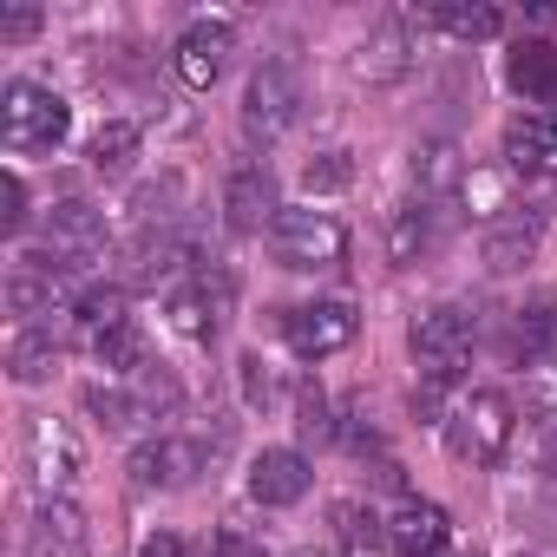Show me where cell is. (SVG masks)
<instances>
[{
    "label": "cell",
    "instance_id": "15",
    "mask_svg": "<svg viewBox=\"0 0 557 557\" xmlns=\"http://www.w3.org/2000/svg\"><path fill=\"white\" fill-rule=\"evenodd\" d=\"M27 557H86V518L66 498H40L27 524Z\"/></svg>",
    "mask_w": 557,
    "mask_h": 557
},
{
    "label": "cell",
    "instance_id": "23",
    "mask_svg": "<svg viewBox=\"0 0 557 557\" xmlns=\"http://www.w3.org/2000/svg\"><path fill=\"white\" fill-rule=\"evenodd\" d=\"M119 329H132V309H125V289H86L73 302V335L86 348H106Z\"/></svg>",
    "mask_w": 557,
    "mask_h": 557
},
{
    "label": "cell",
    "instance_id": "4",
    "mask_svg": "<svg viewBox=\"0 0 557 557\" xmlns=\"http://www.w3.org/2000/svg\"><path fill=\"white\" fill-rule=\"evenodd\" d=\"M99 256H106V216H99L92 203L66 197V203L47 210V249H27L21 262L53 269V275H79V269L99 262Z\"/></svg>",
    "mask_w": 557,
    "mask_h": 557
},
{
    "label": "cell",
    "instance_id": "33",
    "mask_svg": "<svg viewBox=\"0 0 557 557\" xmlns=\"http://www.w3.org/2000/svg\"><path fill=\"white\" fill-rule=\"evenodd\" d=\"M348 177H355V164H348V151H322V158H309V164H302V190H309V197H329V190H348Z\"/></svg>",
    "mask_w": 557,
    "mask_h": 557
},
{
    "label": "cell",
    "instance_id": "2",
    "mask_svg": "<svg viewBox=\"0 0 557 557\" xmlns=\"http://www.w3.org/2000/svg\"><path fill=\"white\" fill-rule=\"evenodd\" d=\"M73 132V106L34 79H14L8 99H0V138H8V151H60Z\"/></svg>",
    "mask_w": 557,
    "mask_h": 557
},
{
    "label": "cell",
    "instance_id": "18",
    "mask_svg": "<svg viewBox=\"0 0 557 557\" xmlns=\"http://www.w3.org/2000/svg\"><path fill=\"white\" fill-rule=\"evenodd\" d=\"M8 309H14V322H21V329H34L40 315L66 309V275L34 269V262H14V275H8ZM66 315H73V309H66Z\"/></svg>",
    "mask_w": 557,
    "mask_h": 557
},
{
    "label": "cell",
    "instance_id": "8",
    "mask_svg": "<svg viewBox=\"0 0 557 557\" xmlns=\"http://www.w3.org/2000/svg\"><path fill=\"white\" fill-rule=\"evenodd\" d=\"M203 459H210V446L203 440H190V433H158V440H145L138 453H132V485L138 492H177V485H190L197 472H203Z\"/></svg>",
    "mask_w": 557,
    "mask_h": 557
},
{
    "label": "cell",
    "instance_id": "30",
    "mask_svg": "<svg viewBox=\"0 0 557 557\" xmlns=\"http://www.w3.org/2000/svg\"><path fill=\"white\" fill-rule=\"evenodd\" d=\"M335 537H342V544H355V550H368V544H381V537H387V518H374L368 505L342 498V505H335Z\"/></svg>",
    "mask_w": 557,
    "mask_h": 557
},
{
    "label": "cell",
    "instance_id": "25",
    "mask_svg": "<svg viewBox=\"0 0 557 557\" xmlns=\"http://www.w3.org/2000/svg\"><path fill=\"white\" fill-rule=\"evenodd\" d=\"M86 413H92L106 433H132V426H145V420H151L132 381H99V387H86Z\"/></svg>",
    "mask_w": 557,
    "mask_h": 557
},
{
    "label": "cell",
    "instance_id": "1",
    "mask_svg": "<svg viewBox=\"0 0 557 557\" xmlns=\"http://www.w3.org/2000/svg\"><path fill=\"white\" fill-rule=\"evenodd\" d=\"M511 433H518V407L505 387H472L446 420V446L459 466H498L511 453Z\"/></svg>",
    "mask_w": 557,
    "mask_h": 557
},
{
    "label": "cell",
    "instance_id": "32",
    "mask_svg": "<svg viewBox=\"0 0 557 557\" xmlns=\"http://www.w3.org/2000/svg\"><path fill=\"white\" fill-rule=\"evenodd\" d=\"M296 433H302V440H315V446H329V440H335V407H329V394H322V387H302V394H296Z\"/></svg>",
    "mask_w": 557,
    "mask_h": 557
},
{
    "label": "cell",
    "instance_id": "22",
    "mask_svg": "<svg viewBox=\"0 0 557 557\" xmlns=\"http://www.w3.org/2000/svg\"><path fill=\"white\" fill-rule=\"evenodd\" d=\"M223 283L210 289V275H197V283H184V289H171V329L177 335H190V342H210L216 335V322H223Z\"/></svg>",
    "mask_w": 557,
    "mask_h": 557
},
{
    "label": "cell",
    "instance_id": "20",
    "mask_svg": "<svg viewBox=\"0 0 557 557\" xmlns=\"http://www.w3.org/2000/svg\"><path fill=\"white\" fill-rule=\"evenodd\" d=\"M413 190H420V203H440V197H453L459 184H466V158H459V145H446V138H426V145H413Z\"/></svg>",
    "mask_w": 557,
    "mask_h": 557
},
{
    "label": "cell",
    "instance_id": "17",
    "mask_svg": "<svg viewBox=\"0 0 557 557\" xmlns=\"http://www.w3.org/2000/svg\"><path fill=\"white\" fill-rule=\"evenodd\" d=\"M479 256H485V269H498V275L524 269V262L537 256V210L524 203V210H511V216L485 223V236H479Z\"/></svg>",
    "mask_w": 557,
    "mask_h": 557
},
{
    "label": "cell",
    "instance_id": "10",
    "mask_svg": "<svg viewBox=\"0 0 557 557\" xmlns=\"http://www.w3.org/2000/svg\"><path fill=\"white\" fill-rule=\"evenodd\" d=\"M230 53H236V34H230V21H197V27L177 40L171 66H177V79H184L190 92H210V86L223 79Z\"/></svg>",
    "mask_w": 557,
    "mask_h": 557
},
{
    "label": "cell",
    "instance_id": "5",
    "mask_svg": "<svg viewBox=\"0 0 557 557\" xmlns=\"http://www.w3.org/2000/svg\"><path fill=\"white\" fill-rule=\"evenodd\" d=\"M413 361H420V381H459V368L472 361V342H479V315L459 309V302H440L426 315H413Z\"/></svg>",
    "mask_w": 557,
    "mask_h": 557
},
{
    "label": "cell",
    "instance_id": "12",
    "mask_svg": "<svg viewBox=\"0 0 557 557\" xmlns=\"http://www.w3.org/2000/svg\"><path fill=\"white\" fill-rule=\"evenodd\" d=\"M223 216H230V230L236 236H256V230H275V184H269V171L262 164H236L230 171V184H223Z\"/></svg>",
    "mask_w": 557,
    "mask_h": 557
},
{
    "label": "cell",
    "instance_id": "39",
    "mask_svg": "<svg viewBox=\"0 0 557 557\" xmlns=\"http://www.w3.org/2000/svg\"><path fill=\"white\" fill-rule=\"evenodd\" d=\"M537 472L557 479V433H537Z\"/></svg>",
    "mask_w": 557,
    "mask_h": 557
},
{
    "label": "cell",
    "instance_id": "28",
    "mask_svg": "<svg viewBox=\"0 0 557 557\" xmlns=\"http://www.w3.org/2000/svg\"><path fill=\"white\" fill-rule=\"evenodd\" d=\"M426 27H440V34H453V40H498V27H505V14L498 8H426L420 14Z\"/></svg>",
    "mask_w": 557,
    "mask_h": 557
},
{
    "label": "cell",
    "instance_id": "34",
    "mask_svg": "<svg viewBox=\"0 0 557 557\" xmlns=\"http://www.w3.org/2000/svg\"><path fill=\"white\" fill-rule=\"evenodd\" d=\"M0 230H8V236H21L27 230V184L8 171V177H0Z\"/></svg>",
    "mask_w": 557,
    "mask_h": 557
},
{
    "label": "cell",
    "instance_id": "7",
    "mask_svg": "<svg viewBox=\"0 0 557 557\" xmlns=\"http://www.w3.org/2000/svg\"><path fill=\"white\" fill-rule=\"evenodd\" d=\"M86 453H79V433L53 413H34L27 420V479L40 485V498H66V485L79 479Z\"/></svg>",
    "mask_w": 557,
    "mask_h": 557
},
{
    "label": "cell",
    "instance_id": "21",
    "mask_svg": "<svg viewBox=\"0 0 557 557\" xmlns=\"http://www.w3.org/2000/svg\"><path fill=\"white\" fill-rule=\"evenodd\" d=\"M550 342H557V309H550V302H524V309L505 315V355H511V361L544 368Z\"/></svg>",
    "mask_w": 557,
    "mask_h": 557
},
{
    "label": "cell",
    "instance_id": "3",
    "mask_svg": "<svg viewBox=\"0 0 557 557\" xmlns=\"http://www.w3.org/2000/svg\"><path fill=\"white\" fill-rule=\"evenodd\" d=\"M269 256L296 275H322V269L348 262V230L329 210H283L269 230Z\"/></svg>",
    "mask_w": 557,
    "mask_h": 557
},
{
    "label": "cell",
    "instance_id": "16",
    "mask_svg": "<svg viewBox=\"0 0 557 557\" xmlns=\"http://www.w3.org/2000/svg\"><path fill=\"white\" fill-rule=\"evenodd\" d=\"M440 249V210L433 203H400L394 216H387V256H394V269H420L426 256Z\"/></svg>",
    "mask_w": 557,
    "mask_h": 557
},
{
    "label": "cell",
    "instance_id": "40",
    "mask_svg": "<svg viewBox=\"0 0 557 557\" xmlns=\"http://www.w3.org/2000/svg\"><path fill=\"white\" fill-rule=\"evenodd\" d=\"M296 557H322V550H296Z\"/></svg>",
    "mask_w": 557,
    "mask_h": 557
},
{
    "label": "cell",
    "instance_id": "14",
    "mask_svg": "<svg viewBox=\"0 0 557 557\" xmlns=\"http://www.w3.org/2000/svg\"><path fill=\"white\" fill-rule=\"evenodd\" d=\"M505 158L511 171H557V106H524L505 125Z\"/></svg>",
    "mask_w": 557,
    "mask_h": 557
},
{
    "label": "cell",
    "instance_id": "11",
    "mask_svg": "<svg viewBox=\"0 0 557 557\" xmlns=\"http://www.w3.org/2000/svg\"><path fill=\"white\" fill-rule=\"evenodd\" d=\"M309 485H315V472L296 446H269V453L249 459V498L256 505H302Z\"/></svg>",
    "mask_w": 557,
    "mask_h": 557
},
{
    "label": "cell",
    "instance_id": "9",
    "mask_svg": "<svg viewBox=\"0 0 557 557\" xmlns=\"http://www.w3.org/2000/svg\"><path fill=\"white\" fill-rule=\"evenodd\" d=\"M361 335V315L348 302H302L283 315V342L302 355V361H322V355H342L348 342Z\"/></svg>",
    "mask_w": 557,
    "mask_h": 557
},
{
    "label": "cell",
    "instance_id": "19",
    "mask_svg": "<svg viewBox=\"0 0 557 557\" xmlns=\"http://www.w3.org/2000/svg\"><path fill=\"white\" fill-rule=\"evenodd\" d=\"M505 79L511 92H524L531 106H557V47L550 40H518L505 53Z\"/></svg>",
    "mask_w": 557,
    "mask_h": 557
},
{
    "label": "cell",
    "instance_id": "27",
    "mask_svg": "<svg viewBox=\"0 0 557 557\" xmlns=\"http://www.w3.org/2000/svg\"><path fill=\"white\" fill-rule=\"evenodd\" d=\"M459 197L472 203V216H479V223H498V216H511V210H524L505 171H466V184H459Z\"/></svg>",
    "mask_w": 557,
    "mask_h": 557
},
{
    "label": "cell",
    "instance_id": "37",
    "mask_svg": "<svg viewBox=\"0 0 557 557\" xmlns=\"http://www.w3.org/2000/svg\"><path fill=\"white\" fill-rule=\"evenodd\" d=\"M138 557H197V550H190L177 531H158V537H145V550H138Z\"/></svg>",
    "mask_w": 557,
    "mask_h": 557
},
{
    "label": "cell",
    "instance_id": "24",
    "mask_svg": "<svg viewBox=\"0 0 557 557\" xmlns=\"http://www.w3.org/2000/svg\"><path fill=\"white\" fill-rule=\"evenodd\" d=\"M60 355H66V348L53 342V329H21L14 348H8V374H14L21 387H40V381H53Z\"/></svg>",
    "mask_w": 557,
    "mask_h": 557
},
{
    "label": "cell",
    "instance_id": "35",
    "mask_svg": "<svg viewBox=\"0 0 557 557\" xmlns=\"http://www.w3.org/2000/svg\"><path fill=\"white\" fill-rule=\"evenodd\" d=\"M243 394H249V407H275V394H283L262 355H243Z\"/></svg>",
    "mask_w": 557,
    "mask_h": 557
},
{
    "label": "cell",
    "instance_id": "36",
    "mask_svg": "<svg viewBox=\"0 0 557 557\" xmlns=\"http://www.w3.org/2000/svg\"><path fill=\"white\" fill-rule=\"evenodd\" d=\"M40 34V8H8L0 14V40H34Z\"/></svg>",
    "mask_w": 557,
    "mask_h": 557
},
{
    "label": "cell",
    "instance_id": "38",
    "mask_svg": "<svg viewBox=\"0 0 557 557\" xmlns=\"http://www.w3.org/2000/svg\"><path fill=\"white\" fill-rule=\"evenodd\" d=\"M216 557H262V550H256L243 531H223V537H216Z\"/></svg>",
    "mask_w": 557,
    "mask_h": 557
},
{
    "label": "cell",
    "instance_id": "26",
    "mask_svg": "<svg viewBox=\"0 0 557 557\" xmlns=\"http://www.w3.org/2000/svg\"><path fill=\"white\" fill-rule=\"evenodd\" d=\"M86 158H92V171H99V177H132V164H138V125H125V119L99 125Z\"/></svg>",
    "mask_w": 557,
    "mask_h": 557
},
{
    "label": "cell",
    "instance_id": "29",
    "mask_svg": "<svg viewBox=\"0 0 557 557\" xmlns=\"http://www.w3.org/2000/svg\"><path fill=\"white\" fill-rule=\"evenodd\" d=\"M394 73H407V34H400V21H387L361 47V79H394Z\"/></svg>",
    "mask_w": 557,
    "mask_h": 557
},
{
    "label": "cell",
    "instance_id": "6",
    "mask_svg": "<svg viewBox=\"0 0 557 557\" xmlns=\"http://www.w3.org/2000/svg\"><path fill=\"white\" fill-rule=\"evenodd\" d=\"M296 119H302V79H296V66L262 60L249 73V86H243V132L262 138V145H275Z\"/></svg>",
    "mask_w": 557,
    "mask_h": 557
},
{
    "label": "cell",
    "instance_id": "31",
    "mask_svg": "<svg viewBox=\"0 0 557 557\" xmlns=\"http://www.w3.org/2000/svg\"><path fill=\"white\" fill-rule=\"evenodd\" d=\"M92 355H99V368H112L119 381H132V374L151 361V355H145V335H138V322H132V329H119V335H112L106 348H92Z\"/></svg>",
    "mask_w": 557,
    "mask_h": 557
},
{
    "label": "cell",
    "instance_id": "13",
    "mask_svg": "<svg viewBox=\"0 0 557 557\" xmlns=\"http://www.w3.org/2000/svg\"><path fill=\"white\" fill-rule=\"evenodd\" d=\"M446 537H453V524H446V511H440L433 498H413V492H407V498L387 511V544H394L400 557H440Z\"/></svg>",
    "mask_w": 557,
    "mask_h": 557
}]
</instances>
